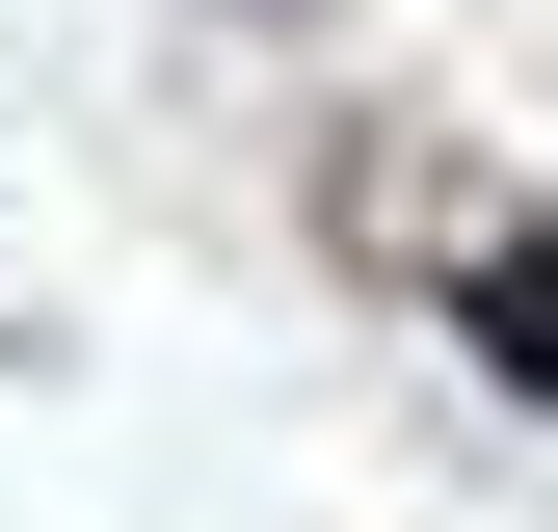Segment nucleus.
Wrapping results in <instances>:
<instances>
[{
    "mask_svg": "<svg viewBox=\"0 0 558 532\" xmlns=\"http://www.w3.org/2000/svg\"><path fill=\"white\" fill-rule=\"evenodd\" d=\"M478 347H506V373L558 399V240H478Z\"/></svg>",
    "mask_w": 558,
    "mask_h": 532,
    "instance_id": "1",
    "label": "nucleus"
}]
</instances>
